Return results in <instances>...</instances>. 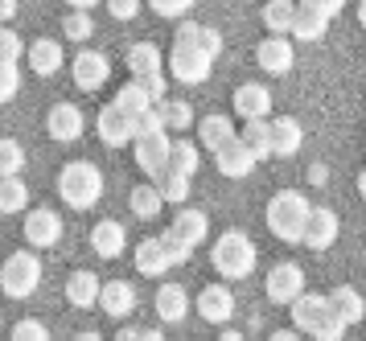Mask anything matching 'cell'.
<instances>
[{
	"mask_svg": "<svg viewBox=\"0 0 366 341\" xmlns=\"http://www.w3.org/2000/svg\"><path fill=\"white\" fill-rule=\"evenodd\" d=\"M309 214H313V202L300 194V189H280V194L267 202V230L280 243H305Z\"/></svg>",
	"mask_w": 366,
	"mask_h": 341,
	"instance_id": "cell-1",
	"label": "cell"
},
{
	"mask_svg": "<svg viewBox=\"0 0 366 341\" xmlns=\"http://www.w3.org/2000/svg\"><path fill=\"white\" fill-rule=\"evenodd\" d=\"M292 325L297 333H309L317 341H342L346 337V325H342V317L330 309V300L317 292H300L292 300Z\"/></svg>",
	"mask_w": 366,
	"mask_h": 341,
	"instance_id": "cell-2",
	"label": "cell"
},
{
	"mask_svg": "<svg viewBox=\"0 0 366 341\" xmlns=\"http://www.w3.org/2000/svg\"><path fill=\"white\" fill-rule=\"evenodd\" d=\"M58 197L66 202L70 210H91L103 197V173L99 164L91 161H70L58 173Z\"/></svg>",
	"mask_w": 366,
	"mask_h": 341,
	"instance_id": "cell-3",
	"label": "cell"
},
{
	"mask_svg": "<svg viewBox=\"0 0 366 341\" xmlns=\"http://www.w3.org/2000/svg\"><path fill=\"white\" fill-rule=\"evenodd\" d=\"M210 263L222 280H247L255 272V243L243 230H222L210 243Z\"/></svg>",
	"mask_w": 366,
	"mask_h": 341,
	"instance_id": "cell-4",
	"label": "cell"
},
{
	"mask_svg": "<svg viewBox=\"0 0 366 341\" xmlns=\"http://www.w3.org/2000/svg\"><path fill=\"white\" fill-rule=\"evenodd\" d=\"M128 74H132V82H140L152 99H165V91H169L165 58H161V49L152 46V41H136V46L128 49Z\"/></svg>",
	"mask_w": 366,
	"mask_h": 341,
	"instance_id": "cell-5",
	"label": "cell"
},
{
	"mask_svg": "<svg viewBox=\"0 0 366 341\" xmlns=\"http://www.w3.org/2000/svg\"><path fill=\"white\" fill-rule=\"evenodd\" d=\"M37 284H41V260L34 251H13L9 260L0 263V288H4V296L25 300V296L37 292Z\"/></svg>",
	"mask_w": 366,
	"mask_h": 341,
	"instance_id": "cell-6",
	"label": "cell"
},
{
	"mask_svg": "<svg viewBox=\"0 0 366 341\" xmlns=\"http://www.w3.org/2000/svg\"><path fill=\"white\" fill-rule=\"evenodd\" d=\"M169 74L185 87H198V82L210 79V70H214V58L198 49L194 41H182V37H173V54H169Z\"/></svg>",
	"mask_w": 366,
	"mask_h": 341,
	"instance_id": "cell-7",
	"label": "cell"
},
{
	"mask_svg": "<svg viewBox=\"0 0 366 341\" xmlns=\"http://www.w3.org/2000/svg\"><path fill=\"white\" fill-rule=\"evenodd\" d=\"M136 164L149 173V177H157L161 169L169 164V148H173V132L165 128H152V132H136Z\"/></svg>",
	"mask_w": 366,
	"mask_h": 341,
	"instance_id": "cell-8",
	"label": "cell"
},
{
	"mask_svg": "<svg viewBox=\"0 0 366 341\" xmlns=\"http://www.w3.org/2000/svg\"><path fill=\"white\" fill-rule=\"evenodd\" d=\"M107 74H112V62L99 49H79L74 62H70V79H74L79 91H99L103 82H107Z\"/></svg>",
	"mask_w": 366,
	"mask_h": 341,
	"instance_id": "cell-9",
	"label": "cell"
},
{
	"mask_svg": "<svg viewBox=\"0 0 366 341\" xmlns=\"http://www.w3.org/2000/svg\"><path fill=\"white\" fill-rule=\"evenodd\" d=\"M194 309H198V317L206 325H227L234 317V292L227 284H206L198 292V300H194Z\"/></svg>",
	"mask_w": 366,
	"mask_h": 341,
	"instance_id": "cell-10",
	"label": "cell"
},
{
	"mask_svg": "<svg viewBox=\"0 0 366 341\" xmlns=\"http://www.w3.org/2000/svg\"><path fill=\"white\" fill-rule=\"evenodd\" d=\"M264 292H267V300H276V305H292V300L305 292V272H300L297 263H276L264 280Z\"/></svg>",
	"mask_w": 366,
	"mask_h": 341,
	"instance_id": "cell-11",
	"label": "cell"
},
{
	"mask_svg": "<svg viewBox=\"0 0 366 341\" xmlns=\"http://www.w3.org/2000/svg\"><path fill=\"white\" fill-rule=\"evenodd\" d=\"M95 132H99V140L107 148H124V144L136 140V119L124 115L116 103H107V107L99 112V119H95Z\"/></svg>",
	"mask_w": 366,
	"mask_h": 341,
	"instance_id": "cell-12",
	"label": "cell"
},
{
	"mask_svg": "<svg viewBox=\"0 0 366 341\" xmlns=\"http://www.w3.org/2000/svg\"><path fill=\"white\" fill-rule=\"evenodd\" d=\"M337 234H342V218H337V210H330V206H313L309 227H305V247H309V251H330V247L337 243Z\"/></svg>",
	"mask_w": 366,
	"mask_h": 341,
	"instance_id": "cell-13",
	"label": "cell"
},
{
	"mask_svg": "<svg viewBox=\"0 0 366 341\" xmlns=\"http://www.w3.org/2000/svg\"><path fill=\"white\" fill-rule=\"evenodd\" d=\"M25 239H29V247H37V251H46V247H58V239H62V218L54 210H29L25 214Z\"/></svg>",
	"mask_w": 366,
	"mask_h": 341,
	"instance_id": "cell-14",
	"label": "cell"
},
{
	"mask_svg": "<svg viewBox=\"0 0 366 341\" xmlns=\"http://www.w3.org/2000/svg\"><path fill=\"white\" fill-rule=\"evenodd\" d=\"M255 62L264 66L267 74H288V70H292V62H297L292 41H288L284 33H272V37H264V41L255 46Z\"/></svg>",
	"mask_w": 366,
	"mask_h": 341,
	"instance_id": "cell-15",
	"label": "cell"
},
{
	"mask_svg": "<svg viewBox=\"0 0 366 341\" xmlns=\"http://www.w3.org/2000/svg\"><path fill=\"white\" fill-rule=\"evenodd\" d=\"M46 132H50L58 144H70L83 136V112L74 103H54L50 115H46Z\"/></svg>",
	"mask_w": 366,
	"mask_h": 341,
	"instance_id": "cell-16",
	"label": "cell"
},
{
	"mask_svg": "<svg viewBox=\"0 0 366 341\" xmlns=\"http://www.w3.org/2000/svg\"><path fill=\"white\" fill-rule=\"evenodd\" d=\"M267 124H272V157H297L300 148H305V128H300V119L276 115V119H267Z\"/></svg>",
	"mask_w": 366,
	"mask_h": 341,
	"instance_id": "cell-17",
	"label": "cell"
},
{
	"mask_svg": "<svg viewBox=\"0 0 366 341\" xmlns=\"http://www.w3.org/2000/svg\"><path fill=\"white\" fill-rule=\"evenodd\" d=\"M214 164H218V173H222V177H231V181H243L251 173V169H255V157H251V148L243 144V140H231V144L227 148H218L214 152Z\"/></svg>",
	"mask_w": 366,
	"mask_h": 341,
	"instance_id": "cell-18",
	"label": "cell"
},
{
	"mask_svg": "<svg viewBox=\"0 0 366 341\" xmlns=\"http://www.w3.org/2000/svg\"><path fill=\"white\" fill-rule=\"evenodd\" d=\"M152 309H157V317L165 321V325H177V321H185L189 317V296H185L182 284H161L157 288V300H152Z\"/></svg>",
	"mask_w": 366,
	"mask_h": 341,
	"instance_id": "cell-19",
	"label": "cell"
},
{
	"mask_svg": "<svg viewBox=\"0 0 366 341\" xmlns=\"http://www.w3.org/2000/svg\"><path fill=\"white\" fill-rule=\"evenodd\" d=\"M234 112H239V119H267L272 115V91L259 82H243L234 91Z\"/></svg>",
	"mask_w": 366,
	"mask_h": 341,
	"instance_id": "cell-20",
	"label": "cell"
},
{
	"mask_svg": "<svg viewBox=\"0 0 366 341\" xmlns=\"http://www.w3.org/2000/svg\"><path fill=\"white\" fill-rule=\"evenodd\" d=\"M99 309L112 317V321H124L128 312L136 309V288L128 280H112V284H103L99 288Z\"/></svg>",
	"mask_w": 366,
	"mask_h": 341,
	"instance_id": "cell-21",
	"label": "cell"
},
{
	"mask_svg": "<svg viewBox=\"0 0 366 341\" xmlns=\"http://www.w3.org/2000/svg\"><path fill=\"white\" fill-rule=\"evenodd\" d=\"M99 288H103V280L95 276V272H86V267H79V272H70V280H66V300L74 309H95V305H99Z\"/></svg>",
	"mask_w": 366,
	"mask_h": 341,
	"instance_id": "cell-22",
	"label": "cell"
},
{
	"mask_svg": "<svg viewBox=\"0 0 366 341\" xmlns=\"http://www.w3.org/2000/svg\"><path fill=\"white\" fill-rule=\"evenodd\" d=\"M124 243H128V234H124V227H119L116 218L95 222V230H91V251H95L99 260H119Z\"/></svg>",
	"mask_w": 366,
	"mask_h": 341,
	"instance_id": "cell-23",
	"label": "cell"
},
{
	"mask_svg": "<svg viewBox=\"0 0 366 341\" xmlns=\"http://www.w3.org/2000/svg\"><path fill=\"white\" fill-rule=\"evenodd\" d=\"M136 272L140 276H149V280H157V276H165L169 267H173V260L165 255V243H161V234L157 239H144V243H136Z\"/></svg>",
	"mask_w": 366,
	"mask_h": 341,
	"instance_id": "cell-24",
	"label": "cell"
},
{
	"mask_svg": "<svg viewBox=\"0 0 366 341\" xmlns=\"http://www.w3.org/2000/svg\"><path fill=\"white\" fill-rule=\"evenodd\" d=\"M25 58H29V66H34V74H41V79H50V74H58V70L66 66L62 46H58L54 37H37L34 46L25 49Z\"/></svg>",
	"mask_w": 366,
	"mask_h": 341,
	"instance_id": "cell-25",
	"label": "cell"
},
{
	"mask_svg": "<svg viewBox=\"0 0 366 341\" xmlns=\"http://www.w3.org/2000/svg\"><path fill=\"white\" fill-rule=\"evenodd\" d=\"M231 140H239V128H234L227 115H206V119H198V144L206 152H218V148H227Z\"/></svg>",
	"mask_w": 366,
	"mask_h": 341,
	"instance_id": "cell-26",
	"label": "cell"
},
{
	"mask_svg": "<svg viewBox=\"0 0 366 341\" xmlns=\"http://www.w3.org/2000/svg\"><path fill=\"white\" fill-rule=\"evenodd\" d=\"M325 300H330V309L342 317V325H358L366 317V300L358 288H350V284H342V288H333V292H325Z\"/></svg>",
	"mask_w": 366,
	"mask_h": 341,
	"instance_id": "cell-27",
	"label": "cell"
},
{
	"mask_svg": "<svg viewBox=\"0 0 366 341\" xmlns=\"http://www.w3.org/2000/svg\"><path fill=\"white\" fill-rule=\"evenodd\" d=\"M173 234L177 239H185L189 247H198V243H206V234H210V214L206 210H194V206H182V214L173 218Z\"/></svg>",
	"mask_w": 366,
	"mask_h": 341,
	"instance_id": "cell-28",
	"label": "cell"
},
{
	"mask_svg": "<svg viewBox=\"0 0 366 341\" xmlns=\"http://www.w3.org/2000/svg\"><path fill=\"white\" fill-rule=\"evenodd\" d=\"M239 140L251 148V157H255V161L272 157V124H267V119H243Z\"/></svg>",
	"mask_w": 366,
	"mask_h": 341,
	"instance_id": "cell-29",
	"label": "cell"
},
{
	"mask_svg": "<svg viewBox=\"0 0 366 341\" xmlns=\"http://www.w3.org/2000/svg\"><path fill=\"white\" fill-rule=\"evenodd\" d=\"M112 103H116L124 115H132V119H140L144 112H152V107H157V99H152L149 91L140 87V82H128V87H119V95L112 99Z\"/></svg>",
	"mask_w": 366,
	"mask_h": 341,
	"instance_id": "cell-30",
	"label": "cell"
},
{
	"mask_svg": "<svg viewBox=\"0 0 366 341\" xmlns=\"http://www.w3.org/2000/svg\"><path fill=\"white\" fill-rule=\"evenodd\" d=\"M202 164V144H194V140H173V148H169V164L165 169H173V173H185V177H194Z\"/></svg>",
	"mask_w": 366,
	"mask_h": 341,
	"instance_id": "cell-31",
	"label": "cell"
},
{
	"mask_svg": "<svg viewBox=\"0 0 366 341\" xmlns=\"http://www.w3.org/2000/svg\"><path fill=\"white\" fill-rule=\"evenodd\" d=\"M157 112H161V124H165V132L194 128V107H189L185 99H157Z\"/></svg>",
	"mask_w": 366,
	"mask_h": 341,
	"instance_id": "cell-32",
	"label": "cell"
},
{
	"mask_svg": "<svg viewBox=\"0 0 366 341\" xmlns=\"http://www.w3.org/2000/svg\"><path fill=\"white\" fill-rule=\"evenodd\" d=\"M325 29H330V16H321V13H313V9H300L297 4V21H292V29H288L297 41H321Z\"/></svg>",
	"mask_w": 366,
	"mask_h": 341,
	"instance_id": "cell-33",
	"label": "cell"
},
{
	"mask_svg": "<svg viewBox=\"0 0 366 341\" xmlns=\"http://www.w3.org/2000/svg\"><path fill=\"white\" fill-rule=\"evenodd\" d=\"M177 37L182 41H194L198 49H206L210 58H218L222 54V33L218 29H210V25H198V21H185L182 29H177Z\"/></svg>",
	"mask_w": 366,
	"mask_h": 341,
	"instance_id": "cell-34",
	"label": "cell"
},
{
	"mask_svg": "<svg viewBox=\"0 0 366 341\" xmlns=\"http://www.w3.org/2000/svg\"><path fill=\"white\" fill-rule=\"evenodd\" d=\"M152 185H157V194L165 197V202H173V206H185V197H189V177H185V173H173V169H161V173L152 177Z\"/></svg>",
	"mask_w": 366,
	"mask_h": 341,
	"instance_id": "cell-35",
	"label": "cell"
},
{
	"mask_svg": "<svg viewBox=\"0 0 366 341\" xmlns=\"http://www.w3.org/2000/svg\"><path fill=\"white\" fill-rule=\"evenodd\" d=\"M292 21H297V0H267L264 4V25L272 33H284L288 37Z\"/></svg>",
	"mask_w": 366,
	"mask_h": 341,
	"instance_id": "cell-36",
	"label": "cell"
},
{
	"mask_svg": "<svg viewBox=\"0 0 366 341\" xmlns=\"http://www.w3.org/2000/svg\"><path fill=\"white\" fill-rule=\"evenodd\" d=\"M29 206V185L21 177H0V214H21Z\"/></svg>",
	"mask_w": 366,
	"mask_h": 341,
	"instance_id": "cell-37",
	"label": "cell"
},
{
	"mask_svg": "<svg viewBox=\"0 0 366 341\" xmlns=\"http://www.w3.org/2000/svg\"><path fill=\"white\" fill-rule=\"evenodd\" d=\"M128 202H132V214L144 218V222H152L161 214V206H165V197L157 194V185H136L132 194H128Z\"/></svg>",
	"mask_w": 366,
	"mask_h": 341,
	"instance_id": "cell-38",
	"label": "cell"
},
{
	"mask_svg": "<svg viewBox=\"0 0 366 341\" xmlns=\"http://www.w3.org/2000/svg\"><path fill=\"white\" fill-rule=\"evenodd\" d=\"M25 169V148L17 140H0V177H21Z\"/></svg>",
	"mask_w": 366,
	"mask_h": 341,
	"instance_id": "cell-39",
	"label": "cell"
},
{
	"mask_svg": "<svg viewBox=\"0 0 366 341\" xmlns=\"http://www.w3.org/2000/svg\"><path fill=\"white\" fill-rule=\"evenodd\" d=\"M62 33H66L70 41H86V37L95 33V21H91V13H83V9H70V16L62 21Z\"/></svg>",
	"mask_w": 366,
	"mask_h": 341,
	"instance_id": "cell-40",
	"label": "cell"
},
{
	"mask_svg": "<svg viewBox=\"0 0 366 341\" xmlns=\"http://www.w3.org/2000/svg\"><path fill=\"white\" fill-rule=\"evenodd\" d=\"M9 341H50V329L41 325L37 317H25V321L13 325V337H9Z\"/></svg>",
	"mask_w": 366,
	"mask_h": 341,
	"instance_id": "cell-41",
	"label": "cell"
},
{
	"mask_svg": "<svg viewBox=\"0 0 366 341\" xmlns=\"http://www.w3.org/2000/svg\"><path fill=\"white\" fill-rule=\"evenodd\" d=\"M21 91V70L17 62H0V107Z\"/></svg>",
	"mask_w": 366,
	"mask_h": 341,
	"instance_id": "cell-42",
	"label": "cell"
},
{
	"mask_svg": "<svg viewBox=\"0 0 366 341\" xmlns=\"http://www.w3.org/2000/svg\"><path fill=\"white\" fill-rule=\"evenodd\" d=\"M161 243H165V255L173 260V267H177V263H185L189 255H194V247L185 243V239H177L173 230H165V234H161Z\"/></svg>",
	"mask_w": 366,
	"mask_h": 341,
	"instance_id": "cell-43",
	"label": "cell"
},
{
	"mask_svg": "<svg viewBox=\"0 0 366 341\" xmlns=\"http://www.w3.org/2000/svg\"><path fill=\"white\" fill-rule=\"evenodd\" d=\"M152 13L165 16V21H177V16H185L189 9H194V0H149Z\"/></svg>",
	"mask_w": 366,
	"mask_h": 341,
	"instance_id": "cell-44",
	"label": "cell"
},
{
	"mask_svg": "<svg viewBox=\"0 0 366 341\" xmlns=\"http://www.w3.org/2000/svg\"><path fill=\"white\" fill-rule=\"evenodd\" d=\"M0 62H21V33L0 29Z\"/></svg>",
	"mask_w": 366,
	"mask_h": 341,
	"instance_id": "cell-45",
	"label": "cell"
},
{
	"mask_svg": "<svg viewBox=\"0 0 366 341\" xmlns=\"http://www.w3.org/2000/svg\"><path fill=\"white\" fill-rule=\"evenodd\" d=\"M300 9H313V13H321V16H337L342 9H346V0H297Z\"/></svg>",
	"mask_w": 366,
	"mask_h": 341,
	"instance_id": "cell-46",
	"label": "cell"
},
{
	"mask_svg": "<svg viewBox=\"0 0 366 341\" xmlns=\"http://www.w3.org/2000/svg\"><path fill=\"white\" fill-rule=\"evenodd\" d=\"M107 13L116 16V21H132L140 13V0H107Z\"/></svg>",
	"mask_w": 366,
	"mask_h": 341,
	"instance_id": "cell-47",
	"label": "cell"
},
{
	"mask_svg": "<svg viewBox=\"0 0 366 341\" xmlns=\"http://www.w3.org/2000/svg\"><path fill=\"white\" fill-rule=\"evenodd\" d=\"M309 181H313V185H325V181H330V169H325V164H309Z\"/></svg>",
	"mask_w": 366,
	"mask_h": 341,
	"instance_id": "cell-48",
	"label": "cell"
},
{
	"mask_svg": "<svg viewBox=\"0 0 366 341\" xmlns=\"http://www.w3.org/2000/svg\"><path fill=\"white\" fill-rule=\"evenodd\" d=\"M21 9V0H0V21H13Z\"/></svg>",
	"mask_w": 366,
	"mask_h": 341,
	"instance_id": "cell-49",
	"label": "cell"
},
{
	"mask_svg": "<svg viewBox=\"0 0 366 341\" xmlns=\"http://www.w3.org/2000/svg\"><path fill=\"white\" fill-rule=\"evenodd\" d=\"M267 341H300V333H297V329H276Z\"/></svg>",
	"mask_w": 366,
	"mask_h": 341,
	"instance_id": "cell-50",
	"label": "cell"
},
{
	"mask_svg": "<svg viewBox=\"0 0 366 341\" xmlns=\"http://www.w3.org/2000/svg\"><path fill=\"white\" fill-rule=\"evenodd\" d=\"M140 341H165V333L161 329H140Z\"/></svg>",
	"mask_w": 366,
	"mask_h": 341,
	"instance_id": "cell-51",
	"label": "cell"
},
{
	"mask_svg": "<svg viewBox=\"0 0 366 341\" xmlns=\"http://www.w3.org/2000/svg\"><path fill=\"white\" fill-rule=\"evenodd\" d=\"M70 9H83V13H91V9H95V4H99V0H66Z\"/></svg>",
	"mask_w": 366,
	"mask_h": 341,
	"instance_id": "cell-52",
	"label": "cell"
},
{
	"mask_svg": "<svg viewBox=\"0 0 366 341\" xmlns=\"http://www.w3.org/2000/svg\"><path fill=\"white\" fill-rule=\"evenodd\" d=\"M116 341H140V329H119Z\"/></svg>",
	"mask_w": 366,
	"mask_h": 341,
	"instance_id": "cell-53",
	"label": "cell"
},
{
	"mask_svg": "<svg viewBox=\"0 0 366 341\" xmlns=\"http://www.w3.org/2000/svg\"><path fill=\"white\" fill-rule=\"evenodd\" d=\"M218 341H243V333H239V329H222V333H218Z\"/></svg>",
	"mask_w": 366,
	"mask_h": 341,
	"instance_id": "cell-54",
	"label": "cell"
},
{
	"mask_svg": "<svg viewBox=\"0 0 366 341\" xmlns=\"http://www.w3.org/2000/svg\"><path fill=\"white\" fill-rule=\"evenodd\" d=\"M74 341H103V337H99V333H95V329H86V333H79V337H74Z\"/></svg>",
	"mask_w": 366,
	"mask_h": 341,
	"instance_id": "cell-55",
	"label": "cell"
},
{
	"mask_svg": "<svg viewBox=\"0 0 366 341\" xmlns=\"http://www.w3.org/2000/svg\"><path fill=\"white\" fill-rule=\"evenodd\" d=\"M358 25L366 29V0H358Z\"/></svg>",
	"mask_w": 366,
	"mask_h": 341,
	"instance_id": "cell-56",
	"label": "cell"
},
{
	"mask_svg": "<svg viewBox=\"0 0 366 341\" xmlns=\"http://www.w3.org/2000/svg\"><path fill=\"white\" fill-rule=\"evenodd\" d=\"M358 194L366 197V169H362V173H358Z\"/></svg>",
	"mask_w": 366,
	"mask_h": 341,
	"instance_id": "cell-57",
	"label": "cell"
}]
</instances>
